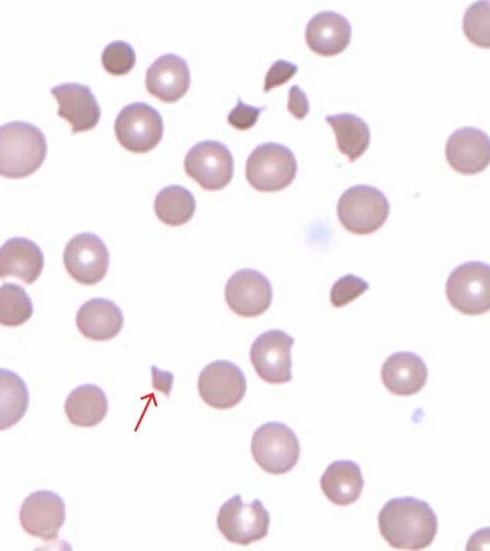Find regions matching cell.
<instances>
[{
  "label": "cell",
  "mask_w": 490,
  "mask_h": 551,
  "mask_svg": "<svg viewBox=\"0 0 490 551\" xmlns=\"http://www.w3.org/2000/svg\"><path fill=\"white\" fill-rule=\"evenodd\" d=\"M190 81L187 62L173 53L161 55L154 60L145 76L148 92L166 103L182 98L190 87Z\"/></svg>",
  "instance_id": "17"
},
{
  "label": "cell",
  "mask_w": 490,
  "mask_h": 551,
  "mask_svg": "<svg viewBox=\"0 0 490 551\" xmlns=\"http://www.w3.org/2000/svg\"><path fill=\"white\" fill-rule=\"evenodd\" d=\"M264 109L265 107H256L245 104L241 98L238 97V103L229 112L227 121L237 130H248L256 124L259 115Z\"/></svg>",
  "instance_id": "31"
},
{
  "label": "cell",
  "mask_w": 490,
  "mask_h": 551,
  "mask_svg": "<svg viewBox=\"0 0 490 551\" xmlns=\"http://www.w3.org/2000/svg\"><path fill=\"white\" fill-rule=\"evenodd\" d=\"M448 164L458 173L472 175L484 171L490 162V139L476 127H461L448 137L445 146Z\"/></svg>",
  "instance_id": "15"
},
{
  "label": "cell",
  "mask_w": 490,
  "mask_h": 551,
  "mask_svg": "<svg viewBox=\"0 0 490 551\" xmlns=\"http://www.w3.org/2000/svg\"><path fill=\"white\" fill-rule=\"evenodd\" d=\"M287 109L298 120L304 119L310 111L308 97L298 85L289 89Z\"/></svg>",
  "instance_id": "33"
},
{
  "label": "cell",
  "mask_w": 490,
  "mask_h": 551,
  "mask_svg": "<svg viewBox=\"0 0 490 551\" xmlns=\"http://www.w3.org/2000/svg\"><path fill=\"white\" fill-rule=\"evenodd\" d=\"M297 72L298 66L296 64L283 59L276 60L265 75L263 90L268 92L275 87L285 84Z\"/></svg>",
  "instance_id": "32"
},
{
  "label": "cell",
  "mask_w": 490,
  "mask_h": 551,
  "mask_svg": "<svg viewBox=\"0 0 490 551\" xmlns=\"http://www.w3.org/2000/svg\"><path fill=\"white\" fill-rule=\"evenodd\" d=\"M108 408L105 392L94 384L78 386L70 392L64 404L69 422L78 427L98 425L106 417Z\"/></svg>",
  "instance_id": "23"
},
{
  "label": "cell",
  "mask_w": 490,
  "mask_h": 551,
  "mask_svg": "<svg viewBox=\"0 0 490 551\" xmlns=\"http://www.w3.org/2000/svg\"><path fill=\"white\" fill-rule=\"evenodd\" d=\"M109 260V252L103 240L90 232L73 236L63 252L66 271L83 285L100 282L108 271Z\"/></svg>",
  "instance_id": "12"
},
{
  "label": "cell",
  "mask_w": 490,
  "mask_h": 551,
  "mask_svg": "<svg viewBox=\"0 0 490 551\" xmlns=\"http://www.w3.org/2000/svg\"><path fill=\"white\" fill-rule=\"evenodd\" d=\"M352 27L349 20L335 12L322 11L307 23L305 40L309 49L321 56L340 54L350 44Z\"/></svg>",
  "instance_id": "18"
},
{
  "label": "cell",
  "mask_w": 490,
  "mask_h": 551,
  "mask_svg": "<svg viewBox=\"0 0 490 551\" xmlns=\"http://www.w3.org/2000/svg\"><path fill=\"white\" fill-rule=\"evenodd\" d=\"M360 466L352 460H335L328 465L320 478V488L335 505L355 503L364 488Z\"/></svg>",
  "instance_id": "22"
},
{
  "label": "cell",
  "mask_w": 490,
  "mask_h": 551,
  "mask_svg": "<svg viewBox=\"0 0 490 551\" xmlns=\"http://www.w3.org/2000/svg\"><path fill=\"white\" fill-rule=\"evenodd\" d=\"M163 130L159 111L144 102L126 105L114 123L117 140L133 153H146L154 149L162 139Z\"/></svg>",
  "instance_id": "8"
},
{
  "label": "cell",
  "mask_w": 490,
  "mask_h": 551,
  "mask_svg": "<svg viewBox=\"0 0 490 551\" xmlns=\"http://www.w3.org/2000/svg\"><path fill=\"white\" fill-rule=\"evenodd\" d=\"M59 107L57 114L67 120L72 133L93 129L100 120L101 110L90 87L80 83H63L50 89Z\"/></svg>",
  "instance_id": "16"
},
{
  "label": "cell",
  "mask_w": 490,
  "mask_h": 551,
  "mask_svg": "<svg viewBox=\"0 0 490 551\" xmlns=\"http://www.w3.org/2000/svg\"><path fill=\"white\" fill-rule=\"evenodd\" d=\"M385 388L397 396H411L425 386L428 369L424 360L409 351H399L387 357L381 367Z\"/></svg>",
  "instance_id": "19"
},
{
  "label": "cell",
  "mask_w": 490,
  "mask_h": 551,
  "mask_svg": "<svg viewBox=\"0 0 490 551\" xmlns=\"http://www.w3.org/2000/svg\"><path fill=\"white\" fill-rule=\"evenodd\" d=\"M369 283L354 274H346L334 282L330 290V301L335 308H341L369 289Z\"/></svg>",
  "instance_id": "30"
},
{
  "label": "cell",
  "mask_w": 490,
  "mask_h": 551,
  "mask_svg": "<svg viewBox=\"0 0 490 551\" xmlns=\"http://www.w3.org/2000/svg\"><path fill=\"white\" fill-rule=\"evenodd\" d=\"M195 210L196 201L192 192L180 185H169L161 189L154 199L156 216L169 226L187 223Z\"/></svg>",
  "instance_id": "26"
},
{
  "label": "cell",
  "mask_w": 490,
  "mask_h": 551,
  "mask_svg": "<svg viewBox=\"0 0 490 551\" xmlns=\"http://www.w3.org/2000/svg\"><path fill=\"white\" fill-rule=\"evenodd\" d=\"M297 160L290 148L266 142L248 156L245 175L248 183L261 192H276L288 187L297 174Z\"/></svg>",
  "instance_id": "4"
},
{
  "label": "cell",
  "mask_w": 490,
  "mask_h": 551,
  "mask_svg": "<svg viewBox=\"0 0 490 551\" xmlns=\"http://www.w3.org/2000/svg\"><path fill=\"white\" fill-rule=\"evenodd\" d=\"M184 169L203 189L216 191L226 187L232 180L234 160L225 144L204 140L187 152Z\"/></svg>",
  "instance_id": "9"
},
{
  "label": "cell",
  "mask_w": 490,
  "mask_h": 551,
  "mask_svg": "<svg viewBox=\"0 0 490 551\" xmlns=\"http://www.w3.org/2000/svg\"><path fill=\"white\" fill-rule=\"evenodd\" d=\"M336 137L339 151L354 162L362 156L370 145L371 132L368 124L352 113H339L325 116Z\"/></svg>",
  "instance_id": "24"
},
{
  "label": "cell",
  "mask_w": 490,
  "mask_h": 551,
  "mask_svg": "<svg viewBox=\"0 0 490 551\" xmlns=\"http://www.w3.org/2000/svg\"><path fill=\"white\" fill-rule=\"evenodd\" d=\"M101 62L109 74L122 76L129 73L135 66L136 54L129 43L116 40L105 46Z\"/></svg>",
  "instance_id": "29"
},
{
  "label": "cell",
  "mask_w": 490,
  "mask_h": 551,
  "mask_svg": "<svg viewBox=\"0 0 490 551\" xmlns=\"http://www.w3.org/2000/svg\"><path fill=\"white\" fill-rule=\"evenodd\" d=\"M66 518V506L60 495L48 490L29 494L23 501L19 520L23 530L45 541L58 538Z\"/></svg>",
  "instance_id": "14"
},
{
  "label": "cell",
  "mask_w": 490,
  "mask_h": 551,
  "mask_svg": "<svg viewBox=\"0 0 490 551\" xmlns=\"http://www.w3.org/2000/svg\"><path fill=\"white\" fill-rule=\"evenodd\" d=\"M449 303L466 315H480L490 309V266L469 261L457 266L449 275L446 287Z\"/></svg>",
  "instance_id": "6"
},
{
  "label": "cell",
  "mask_w": 490,
  "mask_h": 551,
  "mask_svg": "<svg viewBox=\"0 0 490 551\" xmlns=\"http://www.w3.org/2000/svg\"><path fill=\"white\" fill-rule=\"evenodd\" d=\"M124 323L121 309L104 298H92L83 303L76 314L79 332L93 341H106L118 335Z\"/></svg>",
  "instance_id": "21"
},
{
  "label": "cell",
  "mask_w": 490,
  "mask_h": 551,
  "mask_svg": "<svg viewBox=\"0 0 490 551\" xmlns=\"http://www.w3.org/2000/svg\"><path fill=\"white\" fill-rule=\"evenodd\" d=\"M47 154V142L40 128L24 121L0 126V175L24 178L37 171Z\"/></svg>",
  "instance_id": "2"
},
{
  "label": "cell",
  "mask_w": 490,
  "mask_h": 551,
  "mask_svg": "<svg viewBox=\"0 0 490 551\" xmlns=\"http://www.w3.org/2000/svg\"><path fill=\"white\" fill-rule=\"evenodd\" d=\"M390 204L378 188L366 184L346 189L337 203L341 225L351 233L367 235L376 232L389 217Z\"/></svg>",
  "instance_id": "3"
},
{
  "label": "cell",
  "mask_w": 490,
  "mask_h": 551,
  "mask_svg": "<svg viewBox=\"0 0 490 551\" xmlns=\"http://www.w3.org/2000/svg\"><path fill=\"white\" fill-rule=\"evenodd\" d=\"M378 527L391 547L422 550L432 544L438 530V518L426 501L398 497L388 500L381 508Z\"/></svg>",
  "instance_id": "1"
},
{
  "label": "cell",
  "mask_w": 490,
  "mask_h": 551,
  "mask_svg": "<svg viewBox=\"0 0 490 551\" xmlns=\"http://www.w3.org/2000/svg\"><path fill=\"white\" fill-rule=\"evenodd\" d=\"M295 339L279 329L260 334L250 348V360L257 375L270 384L292 380L291 349Z\"/></svg>",
  "instance_id": "10"
},
{
  "label": "cell",
  "mask_w": 490,
  "mask_h": 551,
  "mask_svg": "<svg viewBox=\"0 0 490 551\" xmlns=\"http://www.w3.org/2000/svg\"><path fill=\"white\" fill-rule=\"evenodd\" d=\"M197 386L200 397L207 405L225 410L242 401L247 381L239 366L228 360H216L202 369Z\"/></svg>",
  "instance_id": "11"
},
{
  "label": "cell",
  "mask_w": 490,
  "mask_h": 551,
  "mask_svg": "<svg viewBox=\"0 0 490 551\" xmlns=\"http://www.w3.org/2000/svg\"><path fill=\"white\" fill-rule=\"evenodd\" d=\"M216 524L229 542L249 545L268 535L270 514L259 499L246 504L236 494L220 507Z\"/></svg>",
  "instance_id": "7"
},
{
  "label": "cell",
  "mask_w": 490,
  "mask_h": 551,
  "mask_svg": "<svg viewBox=\"0 0 490 551\" xmlns=\"http://www.w3.org/2000/svg\"><path fill=\"white\" fill-rule=\"evenodd\" d=\"M489 15V1H476L465 12L463 32L478 47H490Z\"/></svg>",
  "instance_id": "28"
},
{
  "label": "cell",
  "mask_w": 490,
  "mask_h": 551,
  "mask_svg": "<svg viewBox=\"0 0 490 551\" xmlns=\"http://www.w3.org/2000/svg\"><path fill=\"white\" fill-rule=\"evenodd\" d=\"M29 402L25 381L16 372L0 368V431L16 425L26 414Z\"/></svg>",
  "instance_id": "25"
},
{
  "label": "cell",
  "mask_w": 490,
  "mask_h": 551,
  "mask_svg": "<svg viewBox=\"0 0 490 551\" xmlns=\"http://www.w3.org/2000/svg\"><path fill=\"white\" fill-rule=\"evenodd\" d=\"M229 308L242 317H256L270 307L273 291L270 281L261 272L244 268L236 271L225 285Z\"/></svg>",
  "instance_id": "13"
},
{
  "label": "cell",
  "mask_w": 490,
  "mask_h": 551,
  "mask_svg": "<svg viewBox=\"0 0 490 551\" xmlns=\"http://www.w3.org/2000/svg\"><path fill=\"white\" fill-rule=\"evenodd\" d=\"M251 453L261 469L280 475L295 467L301 447L298 437L289 426L270 421L255 430L251 440Z\"/></svg>",
  "instance_id": "5"
},
{
  "label": "cell",
  "mask_w": 490,
  "mask_h": 551,
  "mask_svg": "<svg viewBox=\"0 0 490 551\" xmlns=\"http://www.w3.org/2000/svg\"><path fill=\"white\" fill-rule=\"evenodd\" d=\"M33 314V304L26 290L15 283L0 286V325L16 327Z\"/></svg>",
  "instance_id": "27"
},
{
  "label": "cell",
  "mask_w": 490,
  "mask_h": 551,
  "mask_svg": "<svg viewBox=\"0 0 490 551\" xmlns=\"http://www.w3.org/2000/svg\"><path fill=\"white\" fill-rule=\"evenodd\" d=\"M44 267L40 247L25 237H12L0 247V278L14 276L27 284L35 282Z\"/></svg>",
  "instance_id": "20"
}]
</instances>
